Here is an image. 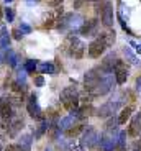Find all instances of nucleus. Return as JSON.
I'll return each instance as SVG.
<instances>
[{
    "label": "nucleus",
    "mask_w": 141,
    "mask_h": 151,
    "mask_svg": "<svg viewBox=\"0 0 141 151\" xmlns=\"http://www.w3.org/2000/svg\"><path fill=\"white\" fill-rule=\"evenodd\" d=\"M64 49H66V53L69 56H72L74 59H80L84 56V51H85L82 40H79L77 36H69L64 41Z\"/></svg>",
    "instance_id": "1"
},
{
    "label": "nucleus",
    "mask_w": 141,
    "mask_h": 151,
    "mask_svg": "<svg viewBox=\"0 0 141 151\" xmlns=\"http://www.w3.org/2000/svg\"><path fill=\"white\" fill-rule=\"evenodd\" d=\"M61 102L67 110H72L76 107H79V94H77L76 87L74 86L66 87L64 91L61 92Z\"/></svg>",
    "instance_id": "2"
},
{
    "label": "nucleus",
    "mask_w": 141,
    "mask_h": 151,
    "mask_svg": "<svg viewBox=\"0 0 141 151\" xmlns=\"http://www.w3.org/2000/svg\"><path fill=\"white\" fill-rule=\"evenodd\" d=\"M105 74H107V72H103L100 66H99V68L90 69L89 72H85V76H84V87H85V91L90 92L92 89L99 84V81L102 79ZM108 74H110V72H108Z\"/></svg>",
    "instance_id": "3"
},
{
    "label": "nucleus",
    "mask_w": 141,
    "mask_h": 151,
    "mask_svg": "<svg viewBox=\"0 0 141 151\" xmlns=\"http://www.w3.org/2000/svg\"><path fill=\"white\" fill-rule=\"evenodd\" d=\"M112 87H113V77H112V74H105L102 79L99 81V84H97V86L94 87L89 94H90L92 97L105 95V94H108V92L112 91Z\"/></svg>",
    "instance_id": "4"
},
{
    "label": "nucleus",
    "mask_w": 141,
    "mask_h": 151,
    "mask_svg": "<svg viewBox=\"0 0 141 151\" xmlns=\"http://www.w3.org/2000/svg\"><path fill=\"white\" fill-rule=\"evenodd\" d=\"M97 12H100V17H102V23L103 27L110 28L113 25V7L108 0H105L103 4H100V7H97Z\"/></svg>",
    "instance_id": "5"
},
{
    "label": "nucleus",
    "mask_w": 141,
    "mask_h": 151,
    "mask_svg": "<svg viewBox=\"0 0 141 151\" xmlns=\"http://www.w3.org/2000/svg\"><path fill=\"white\" fill-rule=\"evenodd\" d=\"M100 141V136L97 133V130L94 127H89L87 130L82 132V138H80V143L84 145L85 148H95Z\"/></svg>",
    "instance_id": "6"
},
{
    "label": "nucleus",
    "mask_w": 141,
    "mask_h": 151,
    "mask_svg": "<svg viewBox=\"0 0 141 151\" xmlns=\"http://www.w3.org/2000/svg\"><path fill=\"white\" fill-rule=\"evenodd\" d=\"M26 109H28V113H30L31 118H34V120H44V112H43L41 107L38 105V102H36V95L34 94H31L30 97H28Z\"/></svg>",
    "instance_id": "7"
},
{
    "label": "nucleus",
    "mask_w": 141,
    "mask_h": 151,
    "mask_svg": "<svg viewBox=\"0 0 141 151\" xmlns=\"http://www.w3.org/2000/svg\"><path fill=\"white\" fill-rule=\"evenodd\" d=\"M122 104H123V99H120V97L115 99V100H110V102L103 104V105L97 110V115H99V117H112V113L118 109Z\"/></svg>",
    "instance_id": "8"
},
{
    "label": "nucleus",
    "mask_w": 141,
    "mask_h": 151,
    "mask_svg": "<svg viewBox=\"0 0 141 151\" xmlns=\"http://www.w3.org/2000/svg\"><path fill=\"white\" fill-rule=\"evenodd\" d=\"M113 74H115V82L117 84H125L126 82L128 76H130V71H128V68L125 66V63H123L122 59L117 63V66H115V69H113Z\"/></svg>",
    "instance_id": "9"
},
{
    "label": "nucleus",
    "mask_w": 141,
    "mask_h": 151,
    "mask_svg": "<svg viewBox=\"0 0 141 151\" xmlns=\"http://www.w3.org/2000/svg\"><path fill=\"white\" fill-rule=\"evenodd\" d=\"M97 28H99V22H97L95 18L84 20L82 27L79 28V33L82 35V36H92V35L97 33Z\"/></svg>",
    "instance_id": "10"
},
{
    "label": "nucleus",
    "mask_w": 141,
    "mask_h": 151,
    "mask_svg": "<svg viewBox=\"0 0 141 151\" xmlns=\"http://www.w3.org/2000/svg\"><path fill=\"white\" fill-rule=\"evenodd\" d=\"M105 49H107V45H105L100 38H97V40H94V41L89 45V56L90 58H100Z\"/></svg>",
    "instance_id": "11"
},
{
    "label": "nucleus",
    "mask_w": 141,
    "mask_h": 151,
    "mask_svg": "<svg viewBox=\"0 0 141 151\" xmlns=\"http://www.w3.org/2000/svg\"><path fill=\"white\" fill-rule=\"evenodd\" d=\"M118 56L115 53H108L107 56H105V59L102 61V64H100V68H102V71L103 72H113V69H115V66H117V63H118Z\"/></svg>",
    "instance_id": "12"
},
{
    "label": "nucleus",
    "mask_w": 141,
    "mask_h": 151,
    "mask_svg": "<svg viewBox=\"0 0 141 151\" xmlns=\"http://www.w3.org/2000/svg\"><path fill=\"white\" fill-rule=\"evenodd\" d=\"M0 117L4 118V120L13 118V105L10 104L8 97H5V99L0 100Z\"/></svg>",
    "instance_id": "13"
},
{
    "label": "nucleus",
    "mask_w": 141,
    "mask_h": 151,
    "mask_svg": "<svg viewBox=\"0 0 141 151\" xmlns=\"http://www.w3.org/2000/svg\"><path fill=\"white\" fill-rule=\"evenodd\" d=\"M128 136H140L141 133V112H138L133 118H131L130 128H128Z\"/></svg>",
    "instance_id": "14"
},
{
    "label": "nucleus",
    "mask_w": 141,
    "mask_h": 151,
    "mask_svg": "<svg viewBox=\"0 0 141 151\" xmlns=\"http://www.w3.org/2000/svg\"><path fill=\"white\" fill-rule=\"evenodd\" d=\"M23 120L21 118H16V120L11 122V118L8 120V125H7V130H8V135L10 136H16V133L20 132V130L23 128Z\"/></svg>",
    "instance_id": "15"
},
{
    "label": "nucleus",
    "mask_w": 141,
    "mask_h": 151,
    "mask_svg": "<svg viewBox=\"0 0 141 151\" xmlns=\"http://www.w3.org/2000/svg\"><path fill=\"white\" fill-rule=\"evenodd\" d=\"M102 151H113L115 150V145H117V140L112 138V136H102L99 141Z\"/></svg>",
    "instance_id": "16"
},
{
    "label": "nucleus",
    "mask_w": 141,
    "mask_h": 151,
    "mask_svg": "<svg viewBox=\"0 0 141 151\" xmlns=\"http://www.w3.org/2000/svg\"><path fill=\"white\" fill-rule=\"evenodd\" d=\"M31 143H33V136L31 135H23L20 136V140H18V146L21 151H31Z\"/></svg>",
    "instance_id": "17"
},
{
    "label": "nucleus",
    "mask_w": 141,
    "mask_h": 151,
    "mask_svg": "<svg viewBox=\"0 0 141 151\" xmlns=\"http://www.w3.org/2000/svg\"><path fill=\"white\" fill-rule=\"evenodd\" d=\"M74 122H76V117H72V115H69V117H64L59 120V123H57V128L61 130V132H66L67 128H71L74 125Z\"/></svg>",
    "instance_id": "18"
},
{
    "label": "nucleus",
    "mask_w": 141,
    "mask_h": 151,
    "mask_svg": "<svg viewBox=\"0 0 141 151\" xmlns=\"http://www.w3.org/2000/svg\"><path fill=\"white\" fill-rule=\"evenodd\" d=\"M126 136H128V133H126V132H120L118 133L117 145H115V150H117V151H126Z\"/></svg>",
    "instance_id": "19"
},
{
    "label": "nucleus",
    "mask_w": 141,
    "mask_h": 151,
    "mask_svg": "<svg viewBox=\"0 0 141 151\" xmlns=\"http://www.w3.org/2000/svg\"><path fill=\"white\" fill-rule=\"evenodd\" d=\"M36 69L41 74H56V68H54L53 63H41V64L36 66Z\"/></svg>",
    "instance_id": "20"
},
{
    "label": "nucleus",
    "mask_w": 141,
    "mask_h": 151,
    "mask_svg": "<svg viewBox=\"0 0 141 151\" xmlns=\"http://www.w3.org/2000/svg\"><path fill=\"white\" fill-rule=\"evenodd\" d=\"M131 113H133V107H131V105L123 107L122 112H120V115H118V123H120V125L126 123V120L131 117Z\"/></svg>",
    "instance_id": "21"
},
{
    "label": "nucleus",
    "mask_w": 141,
    "mask_h": 151,
    "mask_svg": "<svg viewBox=\"0 0 141 151\" xmlns=\"http://www.w3.org/2000/svg\"><path fill=\"white\" fill-rule=\"evenodd\" d=\"M100 40H102L105 45H107V48L108 46H112L115 43V38H117V35H115V31H105V33H102L100 35Z\"/></svg>",
    "instance_id": "22"
},
{
    "label": "nucleus",
    "mask_w": 141,
    "mask_h": 151,
    "mask_svg": "<svg viewBox=\"0 0 141 151\" xmlns=\"http://www.w3.org/2000/svg\"><path fill=\"white\" fill-rule=\"evenodd\" d=\"M48 128H49V123H48V120H41V123H39V127L36 128V132H34V140H39L43 135H44L46 132H48Z\"/></svg>",
    "instance_id": "23"
},
{
    "label": "nucleus",
    "mask_w": 141,
    "mask_h": 151,
    "mask_svg": "<svg viewBox=\"0 0 141 151\" xmlns=\"http://www.w3.org/2000/svg\"><path fill=\"white\" fill-rule=\"evenodd\" d=\"M10 46V33L7 31V28L0 30V48H8Z\"/></svg>",
    "instance_id": "24"
},
{
    "label": "nucleus",
    "mask_w": 141,
    "mask_h": 151,
    "mask_svg": "<svg viewBox=\"0 0 141 151\" xmlns=\"http://www.w3.org/2000/svg\"><path fill=\"white\" fill-rule=\"evenodd\" d=\"M82 130H84V125L79 123V125H76V127L72 125V127H71V128H67L64 133H66V136H67V138H76V136L79 135Z\"/></svg>",
    "instance_id": "25"
},
{
    "label": "nucleus",
    "mask_w": 141,
    "mask_h": 151,
    "mask_svg": "<svg viewBox=\"0 0 141 151\" xmlns=\"http://www.w3.org/2000/svg\"><path fill=\"white\" fill-rule=\"evenodd\" d=\"M123 53H125L126 59L130 61L131 64H135V66H138V64H140V61L136 59V54H135L133 51H131V49L128 48V46H125V48H123Z\"/></svg>",
    "instance_id": "26"
},
{
    "label": "nucleus",
    "mask_w": 141,
    "mask_h": 151,
    "mask_svg": "<svg viewBox=\"0 0 141 151\" xmlns=\"http://www.w3.org/2000/svg\"><path fill=\"white\" fill-rule=\"evenodd\" d=\"M5 61L8 63V66L10 68H15L16 66V63H18V56H16L11 49H8V53H7V58H5Z\"/></svg>",
    "instance_id": "27"
},
{
    "label": "nucleus",
    "mask_w": 141,
    "mask_h": 151,
    "mask_svg": "<svg viewBox=\"0 0 141 151\" xmlns=\"http://www.w3.org/2000/svg\"><path fill=\"white\" fill-rule=\"evenodd\" d=\"M4 15H5V20H7L8 23H11L13 20H15V10L10 8V7H7V8H5V12H4Z\"/></svg>",
    "instance_id": "28"
},
{
    "label": "nucleus",
    "mask_w": 141,
    "mask_h": 151,
    "mask_svg": "<svg viewBox=\"0 0 141 151\" xmlns=\"http://www.w3.org/2000/svg\"><path fill=\"white\" fill-rule=\"evenodd\" d=\"M117 127H118V118L112 117L110 120L107 122V127H105V130H107V132H112V130H117Z\"/></svg>",
    "instance_id": "29"
},
{
    "label": "nucleus",
    "mask_w": 141,
    "mask_h": 151,
    "mask_svg": "<svg viewBox=\"0 0 141 151\" xmlns=\"http://www.w3.org/2000/svg\"><path fill=\"white\" fill-rule=\"evenodd\" d=\"M36 61L34 59H28L26 63H25V71L26 72H34V69H36Z\"/></svg>",
    "instance_id": "30"
},
{
    "label": "nucleus",
    "mask_w": 141,
    "mask_h": 151,
    "mask_svg": "<svg viewBox=\"0 0 141 151\" xmlns=\"http://www.w3.org/2000/svg\"><path fill=\"white\" fill-rule=\"evenodd\" d=\"M85 146L82 143H77V141H74V143H69V148L67 151H84Z\"/></svg>",
    "instance_id": "31"
},
{
    "label": "nucleus",
    "mask_w": 141,
    "mask_h": 151,
    "mask_svg": "<svg viewBox=\"0 0 141 151\" xmlns=\"http://www.w3.org/2000/svg\"><path fill=\"white\" fill-rule=\"evenodd\" d=\"M26 74L28 72L25 71V68H23L21 71H18V74H16V81H18V82H25V81H26Z\"/></svg>",
    "instance_id": "32"
},
{
    "label": "nucleus",
    "mask_w": 141,
    "mask_h": 151,
    "mask_svg": "<svg viewBox=\"0 0 141 151\" xmlns=\"http://www.w3.org/2000/svg\"><path fill=\"white\" fill-rule=\"evenodd\" d=\"M57 148H59L61 151H67V148H69V143L64 140V138H61V140L57 141Z\"/></svg>",
    "instance_id": "33"
},
{
    "label": "nucleus",
    "mask_w": 141,
    "mask_h": 151,
    "mask_svg": "<svg viewBox=\"0 0 141 151\" xmlns=\"http://www.w3.org/2000/svg\"><path fill=\"white\" fill-rule=\"evenodd\" d=\"M20 31H21L23 35H30L31 33V27L28 25V23H21V25H20Z\"/></svg>",
    "instance_id": "34"
},
{
    "label": "nucleus",
    "mask_w": 141,
    "mask_h": 151,
    "mask_svg": "<svg viewBox=\"0 0 141 151\" xmlns=\"http://www.w3.org/2000/svg\"><path fill=\"white\" fill-rule=\"evenodd\" d=\"M118 22H120V25H122V28H123V30L126 31V33H128V35H133V31H131L130 28H128V25H126V23H125V20H123L122 17H118Z\"/></svg>",
    "instance_id": "35"
},
{
    "label": "nucleus",
    "mask_w": 141,
    "mask_h": 151,
    "mask_svg": "<svg viewBox=\"0 0 141 151\" xmlns=\"http://www.w3.org/2000/svg\"><path fill=\"white\" fill-rule=\"evenodd\" d=\"M34 86H36V87H43V86H44V77H43V76H36V77H34Z\"/></svg>",
    "instance_id": "36"
},
{
    "label": "nucleus",
    "mask_w": 141,
    "mask_h": 151,
    "mask_svg": "<svg viewBox=\"0 0 141 151\" xmlns=\"http://www.w3.org/2000/svg\"><path fill=\"white\" fill-rule=\"evenodd\" d=\"M10 48H0V64L5 61V58H7V53Z\"/></svg>",
    "instance_id": "37"
},
{
    "label": "nucleus",
    "mask_w": 141,
    "mask_h": 151,
    "mask_svg": "<svg viewBox=\"0 0 141 151\" xmlns=\"http://www.w3.org/2000/svg\"><path fill=\"white\" fill-rule=\"evenodd\" d=\"M5 151H21V150H20L18 145H8V146L5 148Z\"/></svg>",
    "instance_id": "38"
},
{
    "label": "nucleus",
    "mask_w": 141,
    "mask_h": 151,
    "mask_svg": "<svg viewBox=\"0 0 141 151\" xmlns=\"http://www.w3.org/2000/svg\"><path fill=\"white\" fill-rule=\"evenodd\" d=\"M130 45L135 48V51H136V53H140V54H141V43H135V41H131Z\"/></svg>",
    "instance_id": "39"
},
{
    "label": "nucleus",
    "mask_w": 141,
    "mask_h": 151,
    "mask_svg": "<svg viewBox=\"0 0 141 151\" xmlns=\"http://www.w3.org/2000/svg\"><path fill=\"white\" fill-rule=\"evenodd\" d=\"M11 33H13V38H15V40H21V35H23V33H20V28L13 30Z\"/></svg>",
    "instance_id": "40"
},
{
    "label": "nucleus",
    "mask_w": 141,
    "mask_h": 151,
    "mask_svg": "<svg viewBox=\"0 0 141 151\" xmlns=\"http://www.w3.org/2000/svg\"><path fill=\"white\" fill-rule=\"evenodd\" d=\"M133 151H141V136H140V140L133 145Z\"/></svg>",
    "instance_id": "41"
},
{
    "label": "nucleus",
    "mask_w": 141,
    "mask_h": 151,
    "mask_svg": "<svg viewBox=\"0 0 141 151\" xmlns=\"http://www.w3.org/2000/svg\"><path fill=\"white\" fill-rule=\"evenodd\" d=\"M136 91L141 92V77H138V79H136Z\"/></svg>",
    "instance_id": "42"
},
{
    "label": "nucleus",
    "mask_w": 141,
    "mask_h": 151,
    "mask_svg": "<svg viewBox=\"0 0 141 151\" xmlns=\"http://www.w3.org/2000/svg\"><path fill=\"white\" fill-rule=\"evenodd\" d=\"M51 5H61L62 4V0H49Z\"/></svg>",
    "instance_id": "43"
},
{
    "label": "nucleus",
    "mask_w": 141,
    "mask_h": 151,
    "mask_svg": "<svg viewBox=\"0 0 141 151\" xmlns=\"http://www.w3.org/2000/svg\"><path fill=\"white\" fill-rule=\"evenodd\" d=\"M5 2H7V4H10V2H13V0H5Z\"/></svg>",
    "instance_id": "44"
},
{
    "label": "nucleus",
    "mask_w": 141,
    "mask_h": 151,
    "mask_svg": "<svg viewBox=\"0 0 141 151\" xmlns=\"http://www.w3.org/2000/svg\"><path fill=\"white\" fill-rule=\"evenodd\" d=\"M0 20H2V8H0Z\"/></svg>",
    "instance_id": "45"
},
{
    "label": "nucleus",
    "mask_w": 141,
    "mask_h": 151,
    "mask_svg": "<svg viewBox=\"0 0 141 151\" xmlns=\"http://www.w3.org/2000/svg\"><path fill=\"white\" fill-rule=\"evenodd\" d=\"M28 2H33V0H28ZM34 2H38V0H34Z\"/></svg>",
    "instance_id": "46"
},
{
    "label": "nucleus",
    "mask_w": 141,
    "mask_h": 151,
    "mask_svg": "<svg viewBox=\"0 0 141 151\" xmlns=\"http://www.w3.org/2000/svg\"><path fill=\"white\" fill-rule=\"evenodd\" d=\"M92 2H99V0H92Z\"/></svg>",
    "instance_id": "47"
},
{
    "label": "nucleus",
    "mask_w": 141,
    "mask_h": 151,
    "mask_svg": "<svg viewBox=\"0 0 141 151\" xmlns=\"http://www.w3.org/2000/svg\"><path fill=\"white\" fill-rule=\"evenodd\" d=\"M44 151H51V150H44Z\"/></svg>",
    "instance_id": "48"
}]
</instances>
